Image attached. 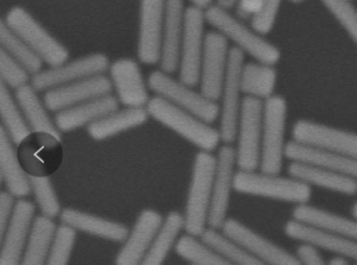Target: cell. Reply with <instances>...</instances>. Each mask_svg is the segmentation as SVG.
Here are the masks:
<instances>
[{"instance_id": "1", "label": "cell", "mask_w": 357, "mask_h": 265, "mask_svg": "<svg viewBox=\"0 0 357 265\" xmlns=\"http://www.w3.org/2000/svg\"><path fill=\"white\" fill-rule=\"evenodd\" d=\"M205 17L207 24L222 33L229 43L231 42L235 48L250 56L254 61L272 65L280 61L279 48L268 41L266 36L245 24L236 13H231V10L213 4L205 10Z\"/></svg>"}, {"instance_id": "2", "label": "cell", "mask_w": 357, "mask_h": 265, "mask_svg": "<svg viewBox=\"0 0 357 265\" xmlns=\"http://www.w3.org/2000/svg\"><path fill=\"white\" fill-rule=\"evenodd\" d=\"M217 156L200 151L193 159L191 182L187 192L183 211L185 232L202 236L208 229V213L211 207L212 188L215 181Z\"/></svg>"}, {"instance_id": "3", "label": "cell", "mask_w": 357, "mask_h": 265, "mask_svg": "<svg viewBox=\"0 0 357 265\" xmlns=\"http://www.w3.org/2000/svg\"><path fill=\"white\" fill-rule=\"evenodd\" d=\"M146 109L151 118L162 124L163 127L173 131L200 151L213 152L222 143L218 129L165 99L155 95Z\"/></svg>"}, {"instance_id": "4", "label": "cell", "mask_w": 357, "mask_h": 265, "mask_svg": "<svg viewBox=\"0 0 357 265\" xmlns=\"http://www.w3.org/2000/svg\"><path fill=\"white\" fill-rule=\"evenodd\" d=\"M235 192L243 195L256 196L267 200L279 201L294 206L309 204L312 198V188L293 176L255 170H237Z\"/></svg>"}, {"instance_id": "5", "label": "cell", "mask_w": 357, "mask_h": 265, "mask_svg": "<svg viewBox=\"0 0 357 265\" xmlns=\"http://www.w3.org/2000/svg\"><path fill=\"white\" fill-rule=\"evenodd\" d=\"M289 105L282 95H273L264 102L261 172L280 174L284 168L286 151L289 142L287 134Z\"/></svg>"}, {"instance_id": "6", "label": "cell", "mask_w": 357, "mask_h": 265, "mask_svg": "<svg viewBox=\"0 0 357 265\" xmlns=\"http://www.w3.org/2000/svg\"><path fill=\"white\" fill-rule=\"evenodd\" d=\"M4 22L13 33L43 60L49 68L59 67L68 61L70 53L56 38L37 21L23 6H13L4 17Z\"/></svg>"}, {"instance_id": "7", "label": "cell", "mask_w": 357, "mask_h": 265, "mask_svg": "<svg viewBox=\"0 0 357 265\" xmlns=\"http://www.w3.org/2000/svg\"><path fill=\"white\" fill-rule=\"evenodd\" d=\"M148 87L156 97L165 99L175 106L191 112L192 115L208 124L220 119V104L206 98L195 87L187 86L180 80H175L171 74L161 70L151 72L148 77Z\"/></svg>"}, {"instance_id": "8", "label": "cell", "mask_w": 357, "mask_h": 265, "mask_svg": "<svg viewBox=\"0 0 357 265\" xmlns=\"http://www.w3.org/2000/svg\"><path fill=\"white\" fill-rule=\"evenodd\" d=\"M262 122L264 102L244 97L236 132L237 170L255 172L260 169Z\"/></svg>"}, {"instance_id": "9", "label": "cell", "mask_w": 357, "mask_h": 265, "mask_svg": "<svg viewBox=\"0 0 357 265\" xmlns=\"http://www.w3.org/2000/svg\"><path fill=\"white\" fill-rule=\"evenodd\" d=\"M205 10L190 5L185 13V30L180 51L178 80L187 86L199 85L200 65L203 60L206 33Z\"/></svg>"}, {"instance_id": "10", "label": "cell", "mask_w": 357, "mask_h": 265, "mask_svg": "<svg viewBox=\"0 0 357 265\" xmlns=\"http://www.w3.org/2000/svg\"><path fill=\"white\" fill-rule=\"evenodd\" d=\"M244 55L240 49L231 47L227 77L218 100L220 104V139L223 144L235 143L237 125L240 119L244 94L241 87V72L243 68Z\"/></svg>"}, {"instance_id": "11", "label": "cell", "mask_w": 357, "mask_h": 265, "mask_svg": "<svg viewBox=\"0 0 357 265\" xmlns=\"http://www.w3.org/2000/svg\"><path fill=\"white\" fill-rule=\"evenodd\" d=\"M17 154L29 176L50 177L61 167V138L48 132H31L17 147Z\"/></svg>"}, {"instance_id": "12", "label": "cell", "mask_w": 357, "mask_h": 265, "mask_svg": "<svg viewBox=\"0 0 357 265\" xmlns=\"http://www.w3.org/2000/svg\"><path fill=\"white\" fill-rule=\"evenodd\" d=\"M292 140L306 147L333 151L357 159V134L353 131L299 119L293 124Z\"/></svg>"}, {"instance_id": "13", "label": "cell", "mask_w": 357, "mask_h": 265, "mask_svg": "<svg viewBox=\"0 0 357 265\" xmlns=\"http://www.w3.org/2000/svg\"><path fill=\"white\" fill-rule=\"evenodd\" d=\"M110 60L106 54H89L59 67L42 70L41 73L33 75L31 85L38 92H47L72 82L105 74L110 70Z\"/></svg>"}, {"instance_id": "14", "label": "cell", "mask_w": 357, "mask_h": 265, "mask_svg": "<svg viewBox=\"0 0 357 265\" xmlns=\"http://www.w3.org/2000/svg\"><path fill=\"white\" fill-rule=\"evenodd\" d=\"M236 168L235 147H232V144H223L217 155L211 207L208 213V229L222 230L227 220L232 193L235 192Z\"/></svg>"}, {"instance_id": "15", "label": "cell", "mask_w": 357, "mask_h": 265, "mask_svg": "<svg viewBox=\"0 0 357 265\" xmlns=\"http://www.w3.org/2000/svg\"><path fill=\"white\" fill-rule=\"evenodd\" d=\"M167 0H141L138 22L137 58L146 65L161 61Z\"/></svg>"}, {"instance_id": "16", "label": "cell", "mask_w": 357, "mask_h": 265, "mask_svg": "<svg viewBox=\"0 0 357 265\" xmlns=\"http://www.w3.org/2000/svg\"><path fill=\"white\" fill-rule=\"evenodd\" d=\"M230 43L222 33L212 30L206 33L205 49L200 65V92L213 102H218L227 77Z\"/></svg>"}, {"instance_id": "17", "label": "cell", "mask_w": 357, "mask_h": 265, "mask_svg": "<svg viewBox=\"0 0 357 265\" xmlns=\"http://www.w3.org/2000/svg\"><path fill=\"white\" fill-rule=\"evenodd\" d=\"M222 232L243 245L257 259L266 265H301L296 253L289 252L281 245L241 223L235 218H227Z\"/></svg>"}, {"instance_id": "18", "label": "cell", "mask_w": 357, "mask_h": 265, "mask_svg": "<svg viewBox=\"0 0 357 265\" xmlns=\"http://www.w3.org/2000/svg\"><path fill=\"white\" fill-rule=\"evenodd\" d=\"M284 233L298 244L333 255V257L344 258L357 263V243L326 230L301 221L289 219L284 226Z\"/></svg>"}, {"instance_id": "19", "label": "cell", "mask_w": 357, "mask_h": 265, "mask_svg": "<svg viewBox=\"0 0 357 265\" xmlns=\"http://www.w3.org/2000/svg\"><path fill=\"white\" fill-rule=\"evenodd\" d=\"M36 204L17 199L16 208L4 234L0 236V265H21L25 246L33 230Z\"/></svg>"}, {"instance_id": "20", "label": "cell", "mask_w": 357, "mask_h": 265, "mask_svg": "<svg viewBox=\"0 0 357 265\" xmlns=\"http://www.w3.org/2000/svg\"><path fill=\"white\" fill-rule=\"evenodd\" d=\"M165 218L153 209L144 208L135 221L122 248L118 251L114 265H138L162 229Z\"/></svg>"}, {"instance_id": "21", "label": "cell", "mask_w": 357, "mask_h": 265, "mask_svg": "<svg viewBox=\"0 0 357 265\" xmlns=\"http://www.w3.org/2000/svg\"><path fill=\"white\" fill-rule=\"evenodd\" d=\"M112 90L114 86L111 79L102 74L47 90L43 100L49 112L57 113L82 102L111 94Z\"/></svg>"}, {"instance_id": "22", "label": "cell", "mask_w": 357, "mask_h": 265, "mask_svg": "<svg viewBox=\"0 0 357 265\" xmlns=\"http://www.w3.org/2000/svg\"><path fill=\"white\" fill-rule=\"evenodd\" d=\"M110 79L118 102L126 107H146L151 102L148 82L136 60L119 58L110 65Z\"/></svg>"}, {"instance_id": "23", "label": "cell", "mask_w": 357, "mask_h": 265, "mask_svg": "<svg viewBox=\"0 0 357 265\" xmlns=\"http://www.w3.org/2000/svg\"><path fill=\"white\" fill-rule=\"evenodd\" d=\"M186 6L183 0H167L161 45V70L174 74L180 65V51L185 30Z\"/></svg>"}, {"instance_id": "24", "label": "cell", "mask_w": 357, "mask_h": 265, "mask_svg": "<svg viewBox=\"0 0 357 265\" xmlns=\"http://www.w3.org/2000/svg\"><path fill=\"white\" fill-rule=\"evenodd\" d=\"M59 218L62 225L72 227L77 232L86 233L114 243H124L130 232L129 227L122 223L79 211L75 208H63Z\"/></svg>"}, {"instance_id": "25", "label": "cell", "mask_w": 357, "mask_h": 265, "mask_svg": "<svg viewBox=\"0 0 357 265\" xmlns=\"http://www.w3.org/2000/svg\"><path fill=\"white\" fill-rule=\"evenodd\" d=\"M119 110V102L117 97L107 94L104 97L92 99L82 102L80 105L60 111L55 115V124L57 130L61 134L89 127L99 119L110 115L114 111Z\"/></svg>"}, {"instance_id": "26", "label": "cell", "mask_w": 357, "mask_h": 265, "mask_svg": "<svg viewBox=\"0 0 357 265\" xmlns=\"http://www.w3.org/2000/svg\"><path fill=\"white\" fill-rule=\"evenodd\" d=\"M287 172L309 187L319 188L340 195H357V179L350 176L301 162H289Z\"/></svg>"}, {"instance_id": "27", "label": "cell", "mask_w": 357, "mask_h": 265, "mask_svg": "<svg viewBox=\"0 0 357 265\" xmlns=\"http://www.w3.org/2000/svg\"><path fill=\"white\" fill-rule=\"evenodd\" d=\"M289 162H301L323 168L326 170L340 172L357 179V159L342 155L333 151L321 150L316 147H306L291 140L286 151Z\"/></svg>"}, {"instance_id": "28", "label": "cell", "mask_w": 357, "mask_h": 265, "mask_svg": "<svg viewBox=\"0 0 357 265\" xmlns=\"http://www.w3.org/2000/svg\"><path fill=\"white\" fill-rule=\"evenodd\" d=\"M0 179L6 191L16 199H25L31 194L30 176L22 166L17 147L0 127Z\"/></svg>"}, {"instance_id": "29", "label": "cell", "mask_w": 357, "mask_h": 265, "mask_svg": "<svg viewBox=\"0 0 357 265\" xmlns=\"http://www.w3.org/2000/svg\"><path fill=\"white\" fill-rule=\"evenodd\" d=\"M292 219L321 227L357 243V219L355 216H342L326 208L305 204L294 207Z\"/></svg>"}, {"instance_id": "30", "label": "cell", "mask_w": 357, "mask_h": 265, "mask_svg": "<svg viewBox=\"0 0 357 265\" xmlns=\"http://www.w3.org/2000/svg\"><path fill=\"white\" fill-rule=\"evenodd\" d=\"M149 117L146 107H126L117 110L99 119L87 127V134L91 138L102 142L144 125Z\"/></svg>"}, {"instance_id": "31", "label": "cell", "mask_w": 357, "mask_h": 265, "mask_svg": "<svg viewBox=\"0 0 357 265\" xmlns=\"http://www.w3.org/2000/svg\"><path fill=\"white\" fill-rule=\"evenodd\" d=\"M15 98L31 132H48L61 138V132L57 130L55 120L49 115L45 100L38 95V90L31 83L15 90Z\"/></svg>"}, {"instance_id": "32", "label": "cell", "mask_w": 357, "mask_h": 265, "mask_svg": "<svg viewBox=\"0 0 357 265\" xmlns=\"http://www.w3.org/2000/svg\"><path fill=\"white\" fill-rule=\"evenodd\" d=\"M278 70L275 65L248 62L241 72V87L244 97L266 102L275 95Z\"/></svg>"}, {"instance_id": "33", "label": "cell", "mask_w": 357, "mask_h": 265, "mask_svg": "<svg viewBox=\"0 0 357 265\" xmlns=\"http://www.w3.org/2000/svg\"><path fill=\"white\" fill-rule=\"evenodd\" d=\"M183 229H185L183 214L178 211H171L168 213L165 216L162 229L138 265L165 264L168 255L175 248L178 234Z\"/></svg>"}, {"instance_id": "34", "label": "cell", "mask_w": 357, "mask_h": 265, "mask_svg": "<svg viewBox=\"0 0 357 265\" xmlns=\"http://www.w3.org/2000/svg\"><path fill=\"white\" fill-rule=\"evenodd\" d=\"M57 226L53 219L38 216L25 246L21 265H45L53 245Z\"/></svg>"}, {"instance_id": "35", "label": "cell", "mask_w": 357, "mask_h": 265, "mask_svg": "<svg viewBox=\"0 0 357 265\" xmlns=\"http://www.w3.org/2000/svg\"><path fill=\"white\" fill-rule=\"evenodd\" d=\"M0 127L18 147L31 134L13 90L0 82Z\"/></svg>"}, {"instance_id": "36", "label": "cell", "mask_w": 357, "mask_h": 265, "mask_svg": "<svg viewBox=\"0 0 357 265\" xmlns=\"http://www.w3.org/2000/svg\"><path fill=\"white\" fill-rule=\"evenodd\" d=\"M0 49L4 50L11 58L20 62L31 77L41 73L45 62L33 51L21 37L8 28L4 19L0 21Z\"/></svg>"}, {"instance_id": "37", "label": "cell", "mask_w": 357, "mask_h": 265, "mask_svg": "<svg viewBox=\"0 0 357 265\" xmlns=\"http://www.w3.org/2000/svg\"><path fill=\"white\" fill-rule=\"evenodd\" d=\"M174 251L178 257L183 258L190 265H232L200 236L187 233L185 236H178Z\"/></svg>"}, {"instance_id": "38", "label": "cell", "mask_w": 357, "mask_h": 265, "mask_svg": "<svg viewBox=\"0 0 357 265\" xmlns=\"http://www.w3.org/2000/svg\"><path fill=\"white\" fill-rule=\"evenodd\" d=\"M205 243L215 248L232 265H266L257 259L243 245L229 238L222 230L207 229L200 236Z\"/></svg>"}, {"instance_id": "39", "label": "cell", "mask_w": 357, "mask_h": 265, "mask_svg": "<svg viewBox=\"0 0 357 265\" xmlns=\"http://www.w3.org/2000/svg\"><path fill=\"white\" fill-rule=\"evenodd\" d=\"M30 184L35 204L41 216L53 220L57 216H60L62 212L61 202L50 177L30 176Z\"/></svg>"}, {"instance_id": "40", "label": "cell", "mask_w": 357, "mask_h": 265, "mask_svg": "<svg viewBox=\"0 0 357 265\" xmlns=\"http://www.w3.org/2000/svg\"><path fill=\"white\" fill-rule=\"evenodd\" d=\"M321 3L357 45V6L354 0H321Z\"/></svg>"}, {"instance_id": "41", "label": "cell", "mask_w": 357, "mask_h": 265, "mask_svg": "<svg viewBox=\"0 0 357 265\" xmlns=\"http://www.w3.org/2000/svg\"><path fill=\"white\" fill-rule=\"evenodd\" d=\"M77 233L75 230L66 225L57 226L53 245L45 265L69 264L77 241Z\"/></svg>"}, {"instance_id": "42", "label": "cell", "mask_w": 357, "mask_h": 265, "mask_svg": "<svg viewBox=\"0 0 357 265\" xmlns=\"http://www.w3.org/2000/svg\"><path fill=\"white\" fill-rule=\"evenodd\" d=\"M31 74L24 67L11 58L4 50L0 49V82L11 90L31 83Z\"/></svg>"}, {"instance_id": "43", "label": "cell", "mask_w": 357, "mask_h": 265, "mask_svg": "<svg viewBox=\"0 0 357 265\" xmlns=\"http://www.w3.org/2000/svg\"><path fill=\"white\" fill-rule=\"evenodd\" d=\"M284 0H262L260 10L252 17L250 26L257 33L267 36L275 26Z\"/></svg>"}, {"instance_id": "44", "label": "cell", "mask_w": 357, "mask_h": 265, "mask_svg": "<svg viewBox=\"0 0 357 265\" xmlns=\"http://www.w3.org/2000/svg\"><path fill=\"white\" fill-rule=\"evenodd\" d=\"M16 198L10 194L8 191L0 192V236L4 234L11 221L15 208H16Z\"/></svg>"}, {"instance_id": "45", "label": "cell", "mask_w": 357, "mask_h": 265, "mask_svg": "<svg viewBox=\"0 0 357 265\" xmlns=\"http://www.w3.org/2000/svg\"><path fill=\"white\" fill-rule=\"evenodd\" d=\"M296 257L299 258L301 265H330L319 251L310 248L307 245H298L296 250Z\"/></svg>"}, {"instance_id": "46", "label": "cell", "mask_w": 357, "mask_h": 265, "mask_svg": "<svg viewBox=\"0 0 357 265\" xmlns=\"http://www.w3.org/2000/svg\"><path fill=\"white\" fill-rule=\"evenodd\" d=\"M262 0H238L236 4V15L241 19H252V17L260 10Z\"/></svg>"}, {"instance_id": "47", "label": "cell", "mask_w": 357, "mask_h": 265, "mask_svg": "<svg viewBox=\"0 0 357 265\" xmlns=\"http://www.w3.org/2000/svg\"><path fill=\"white\" fill-rule=\"evenodd\" d=\"M188 1H190L193 6L203 8V10H206V8H210L211 5L215 4V0H188Z\"/></svg>"}, {"instance_id": "48", "label": "cell", "mask_w": 357, "mask_h": 265, "mask_svg": "<svg viewBox=\"0 0 357 265\" xmlns=\"http://www.w3.org/2000/svg\"><path fill=\"white\" fill-rule=\"evenodd\" d=\"M238 0H215V4L220 5L222 8H227V10H232L236 8Z\"/></svg>"}, {"instance_id": "49", "label": "cell", "mask_w": 357, "mask_h": 265, "mask_svg": "<svg viewBox=\"0 0 357 265\" xmlns=\"http://www.w3.org/2000/svg\"><path fill=\"white\" fill-rule=\"evenodd\" d=\"M330 265H351L348 259L344 258L333 257L330 259Z\"/></svg>"}, {"instance_id": "50", "label": "cell", "mask_w": 357, "mask_h": 265, "mask_svg": "<svg viewBox=\"0 0 357 265\" xmlns=\"http://www.w3.org/2000/svg\"><path fill=\"white\" fill-rule=\"evenodd\" d=\"M351 216H355L357 219V201L353 204V207H351Z\"/></svg>"}, {"instance_id": "51", "label": "cell", "mask_w": 357, "mask_h": 265, "mask_svg": "<svg viewBox=\"0 0 357 265\" xmlns=\"http://www.w3.org/2000/svg\"><path fill=\"white\" fill-rule=\"evenodd\" d=\"M291 3H293V4H301V3H305L306 0H289Z\"/></svg>"}, {"instance_id": "52", "label": "cell", "mask_w": 357, "mask_h": 265, "mask_svg": "<svg viewBox=\"0 0 357 265\" xmlns=\"http://www.w3.org/2000/svg\"><path fill=\"white\" fill-rule=\"evenodd\" d=\"M354 265H357V263H355V264H354Z\"/></svg>"}]
</instances>
